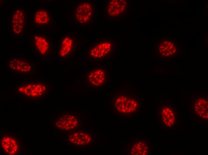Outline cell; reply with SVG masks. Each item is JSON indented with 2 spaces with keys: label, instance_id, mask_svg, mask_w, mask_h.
I'll use <instances>...</instances> for the list:
<instances>
[{
  "label": "cell",
  "instance_id": "6da1fadb",
  "mask_svg": "<svg viewBox=\"0 0 208 155\" xmlns=\"http://www.w3.org/2000/svg\"><path fill=\"white\" fill-rule=\"evenodd\" d=\"M55 124L56 127L65 131L74 129L80 125L79 117L71 114H64L59 116L55 121Z\"/></svg>",
  "mask_w": 208,
  "mask_h": 155
},
{
  "label": "cell",
  "instance_id": "7a4b0ae2",
  "mask_svg": "<svg viewBox=\"0 0 208 155\" xmlns=\"http://www.w3.org/2000/svg\"><path fill=\"white\" fill-rule=\"evenodd\" d=\"M129 5V3L126 0H111L107 8V14L112 18L122 16L127 13Z\"/></svg>",
  "mask_w": 208,
  "mask_h": 155
},
{
  "label": "cell",
  "instance_id": "3957f363",
  "mask_svg": "<svg viewBox=\"0 0 208 155\" xmlns=\"http://www.w3.org/2000/svg\"><path fill=\"white\" fill-rule=\"evenodd\" d=\"M67 138L69 142L79 147L88 145L91 143L93 140V136L90 133L81 131L69 133Z\"/></svg>",
  "mask_w": 208,
  "mask_h": 155
},
{
  "label": "cell",
  "instance_id": "277c9868",
  "mask_svg": "<svg viewBox=\"0 0 208 155\" xmlns=\"http://www.w3.org/2000/svg\"><path fill=\"white\" fill-rule=\"evenodd\" d=\"M47 87L42 84L29 83L20 86L18 92L26 96L37 97L44 95L46 92Z\"/></svg>",
  "mask_w": 208,
  "mask_h": 155
},
{
  "label": "cell",
  "instance_id": "5b68a950",
  "mask_svg": "<svg viewBox=\"0 0 208 155\" xmlns=\"http://www.w3.org/2000/svg\"><path fill=\"white\" fill-rule=\"evenodd\" d=\"M93 9L92 4L89 2H83L77 8L75 16L79 23L84 24L90 21L93 16Z\"/></svg>",
  "mask_w": 208,
  "mask_h": 155
},
{
  "label": "cell",
  "instance_id": "8992f818",
  "mask_svg": "<svg viewBox=\"0 0 208 155\" xmlns=\"http://www.w3.org/2000/svg\"><path fill=\"white\" fill-rule=\"evenodd\" d=\"M138 103L134 99L122 96L117 98L115 103L116 108L121 112L134 111L137 107Z\"/></svg>",
  "mask_w": 208,
  "mask_h": 155
},
{
  "label": "cell",
  "instance_id": "52a82bcc",
  "mask_svg": "<svg viewBox=\"0 0 208 155\" xmlns=\"http://www.w3.org/2000/svg\"><path fill=\"white\" fill-rule=\"evenodd\" d=\"M112 49V44L107 41L100 42L94 46L90 52L93 58H101L109 54Z\"/></svg>",
  "mask_w": 208,
  "mask_h": 155
},
{
  "label": "cell",
  "instance_id": "ba28073f",
  "mask_svg": "<svg viewBox=\"0 0 208 155\" xmlns=\"http://www.w3.org/2000/svg\"><path fill=\"white\" fill-rule=\"evenodd\" d=\"M24 15L23 10L16 9L13 14L11 20L12 30L16 34H20L23 32L24 25Z\"/></svg>",
  "mask_w": 208,
  "mask_h": 155
},
{
  "label": "cell",
  "instance_id": "9c48e42d",
  "mask_svg": "<svg viewBox=\"0 0 208 155\" xmlns=\"http://www.w3.org/2000/svg\"><path fill=\"white\" fill-rule=\"evenodd\" d=\"M1 145L4 151L8 155H15L18 152L19 145L18 142L13 136L3 137L1 140Z\"/></svg>",
  "mask_w": 208,
  "mask_h": 155
},
{
  "label": "cell",
  "instance_id": "30bf717a",
  "mask_svg": "<svg viewBox=\"0 0 208 155\" xmlns=\"http://www.w3.org/2000/svg\"><path fill=\"white\" fill-rule=\"evenodd\" d=\"M10 69L13 71L26 72L32 69V65L29 62L19 59H11L9 64Z\"/></svg>",
  "mask_w": 208,
  "mask_h": 155
},
{
  "label": "cell",
  "instance_id": "8fae6325",
  "mask_svg": "<svg viewBox=\"0 0 208 155\" xmlns=\"http://www.w3.org/2000/svg\"><path fill=\"white\" fill-rule=\"evenodd\" d=\"M88 79L89 83L92 85L100 86L105 82V72L101 69L93 70L88 75Z\"/></svg>",
  "mask_w": 208,
  "mask_h": 155
},
{
  "label": "cell",
  "instance_id": "7c38bea8",
  "mask_svg": "<svg viewBox=\"0 0 208 155\" xmlns=\"http://www.w3.org/2000/svg\"><path fill=\"white\" fill-rule=\"evenodd\" d=\"M74 38L71 36L67 35L62 39L59 51V55L64 57L68 55L72 49Z\"/></svg>",
  "mask_w": 208,
  "mask_h": 155
},
{
  "label": "cell",
  "instance_id": "4fadbf2b",
  "mask_svg": "<svg viewBox=\"0 0 208 155\" xmlns=\"http://www.w3.org/2000/svg\"><path fill=\"white\" fill-rule=\"evenodd\" d=\"M49 16L47 12L43 9L36 11L33 16V23L38 25H45L49 21Z\"/></svg>",
  "mask_w": 208,
  "mask_h": 155
},
{
  "label": "cell",
  "instance_id": "5bb4252c",
  "mask_svg": "<svg viewBox=\"0 0 208 155\" xmlns=\"http://www.w3.org/2000/svg\"><path fill=\"white\" fill-rule=\"evenodd\" d=\"M168 42L167 41V44H165L163 42L158 45V52L159 54L162 55L163 57H171L174 54L177 53L176 47L174 45H172L171 44L170 45H168Z\"/></svg>",
  "mask_w": 208,
  "mask_h": 155
},
{
  "label": "cell",
  "instance_id": "9a60e30c",
  "mask_svg": "<svg viewBox=\"0 0 208 155\" xmlns=\"http://www.w3.org/2000/svg\"><path fill=\"white\" fill-rule=\"evenodd\" d=\"M34 41L38 51L42 55H45L48 51L49 47L48 43L46 39L41 36L35 35Z\"/></svg>",
  "mask_w": 208,
  "mask_h": 155
},
{
  "label": "cell",
  "instance_id": "2e32d148",
  "mask_svg": "<svg viewBox=\"0 0 208 155\" xmlns=\"http://www.w3.org/2000/svg\"><path fill=\"white\" fill-rule=\"evenodd\" d=\"M144 149L147 150L148 149V148L146 146H145L144 148Z\"/></svg>",
  "mask_w": 208,
  "mask_h": 155
},
{
  "label": "cell",
  "instance_id": "e0dca14e",
  "mask_svg": "<svg viewBox=\"0 0 208 155\" xmlns=\"http://www.w3.org/2000/svg\"><path fill=\"white\" fill-rule=\"evenodd\" d=\"M168 125H169V126H171V125L170 124H169Z\"/></svg>",
  "mask_w": 208,
  "mask_h": 155
},
{
  "label": "cell",
  "instance_id": "ac0fdd59",
  "mask_svg": "<svg viewBox=\"0 0 208 155\" xmlns=\"http://www.w3.org/2000/svg\"><path fill=\"white\" fill-rule=\"evenodd\" d=\"M202 115H201V114H200V117H202Z\"/></svg>",
  "mask_w": 208,
  "mask_h": 155
},
{
  "label": "cell",
  "instance_id": "d6986e66",
  "mask_svg": "<svg viewBox=\"0 0 208 155\" xmlns=\"http://www.w3.org/2000/svg\"><path fill=\"white\" fill-rule=\"evenodd\" d=\"M165 118V117H163V119H164Z\"/></svg>",
  "mask_w": 208,
  "mask_h": 155
},
{
  "label": "cell",
  "instance_id": "ffe728a7",
  "mask_svg": "<svg viewBox=\"0 0 208 155\" xmlns=\"http://www.w3.org/2000/svg\"><path fill=\"white\" fill-rule=\"evenodd\" d=\"M167 124L168 125H169V123H167Z\"/></svg>",
  "mask_w": 208,
  "mask_h": 155
}]
</instances>
